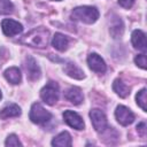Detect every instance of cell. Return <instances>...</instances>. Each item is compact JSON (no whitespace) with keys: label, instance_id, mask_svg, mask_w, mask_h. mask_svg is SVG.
<instances>
[{"label":"cell","instance_id":"cell-1","mask_svg":"<svg viewBox=\"0 0 147 147\" xmlns=\"http://www.w3.org/2000/svg\"><path fill=\"white\" fill-rule=\"evenodd\" d=\"M48 41H49V31L42 26L31 30L20 39L21 44H24L31 47H37V48L47 47Z\"/></svg>","mask_w":147,"mask_h":147},{"label":"cell","instance_id":"cell-2","mask_svg":"<svg viewBox=\"0 0 147 147\" xmlns=\"http://www.w3.org/2000/svg\"><path fill=\"white\" fill-rule=\"evenodd\" d=\"M99 10L93 6H79L72 9L71 18L86 24H92L99 18Z\"/></svg>","mask_w":147,"mask_h":147},{"label":"cell","instance_id":"cell-3","mask_svg":"<svg viewBox=\"0 0 147 147\" xmlns=\"http://www.w3.org/2000/svg\"><path fill=\"white\" fill-rule=\"evenodd\" d=\"M59 95H60V88H59V85L57 83L55 82H48L40 91V98L41 100L49 105V106H53L59 100Z\"/></svg>","mask_w":147,"mask_h":147},{"label":"cell","instance_id":"cell-4","mask_svg":"<svg viewBox=\"0 0 147 147\" xmlns=\"http://www.w3.org/2000/svg\"><path fill=\"white\" fill-rule=\"evenodd\" d=\"M29 117H30L31 122L34 124H44L52 118V114L48 110H46L40 103L34 102L31 106Z\"/></svg>","mask_w":147,"mask_h":147},{"label":"cell","instance_id":"cell-5","mask_svg":"<svg viewBox=\"0 0 147 147\" xmlns=\"http://www.w3.org/2000/svg\"><path fill=\"white\" fill-rule=\"evenodd\" d=\"M90 118H91L92 125H93V127L96 132H103L108 127L107 117H106V115L102 110L96 109V108L92 109L90 111Z\"/></svg>","mask_w":147,"mask_h":147},{"label":"cell","instance_id":"cell-6","mask_svg":"<svg viewBox=\"0 0 147 147\" xmlns=\"http://www.w3.org/2000/svg\"><path fill=\"white\" fill-rule=\"evenodd\" d=\"M115 117H116L117 122L123 126L130 125L134 121V114L125 106H117L116 107Z\"/></svg>","mask_w":147,"mask_h":147},{"label":"cell","instance_id":"cell-7","mask_svg":"<svg viewBox=\"0 0 147 147\" xmlns=\"http://www.w3.org/2000/svg\"><path fill=\"white\" fill-rule=\"evenodd\" d=\"M1 29H2V32L8 37H14L16 34H20L23 31L22 24L16 22V21H14V20H10V18L2 20Z\"/></svg>","mask_w":147,"mask_h":147},{"label":"cell","instance_id":"cell-8","mask_svg":"<svg viewBox=\"0 0 147 147\" xmlns=\"http://www.w3.org/2000/svg\"><path fill=\"white\" fill-rule=\"evenodd\" d=\"M87 64L91 70H93L94 72H98V74H103L107 70L106 62L96 53H91L87 56Z\"/></svg>","mask_w":147,"mask_h":147},{"label":"cell","instance_id":"cell-9","mask_svg":"<svg viewBox=\"0 0 147 147\" xmlns=\"http://www.w3.org/2000/svg\"><path fill=\"white\" fill-rule=\"evenodd\" d=\"M24 67H25V70H26V75H28L29 80L34 82V80H37V79L40 78V76H41L40 68H39V65L37 64L36 60L32 56H28L25 59Z\"/></svg>","mask_w":147,"mask_h":147},{"label":"cell","instance_id":"cell-10","mask_svg":"<svg viewBox=\"0 0 147 147\" xmlns=\"http://www.w3.org/2000/svg\"><path fill=\"white\" fill-rule=\"evenodd\" d=\"M63 119L69 126L76 129V130H83L85 126L83 118L77 113H75L72 110H65L63 113Z\"/></svg>","mask_w":147,"mask_h":147},{"label":"cell","instance_id":"cell-11","mask_svg":"<svg viewBox=\"0 0 147 147\" xmlns=\"http://www.w3.org/2000/svg\"><path fill=\"white\" fill-rule=\"evenodd\" d=\"M109 32L111 34V37L114 39H118L123 36L124 32V24L122 22V20L118 16H114L110 21V25H109Z\"/></svg>","mask_w":147,"mask_h":147},{"label":"cell","instance_id":"cell-12","mask_svg":"<svg viewBox=\"0 0 147 147\" xmlns=\"http://www.w3.org/2000/svg\"><path fill=\"white\" fill-rule=\"evenodd\" d=\"M64 98L74 105H80L84 100V95H83L82 90L79 87H76V86L68 88L64 93Z\"/></svg>","mask_w":147,"mask_h":147},{"label":"cell","instance_id":"cell-13","mask_svg":"<svg viewBox=\"0 0 147 147\" xmlns=\"http://www.w3.org/2000/svg\"><path fill=\"white\" fill-rule=\"evenodd\" d=\"M131 41L134 48L146 51V34L141 30H134L131 34Z\"/></svg>","mask_w":147,"mask_h":147},{"label":"cell","instance_id":"cell-14","mask_svg":"<svg viewBox=\"0 0 147 147\" xmlns=\"http://www.w3.org/2000/svg\"><path fill=\"white\" fill-rule=\"evenodd\" d=\"M69 41L70 40H69V38L67 36L57 32V33L54 34V37L52 39V45H53V47L55 49H57L60 52H64L69 46Z\"/></svg>","mask_w":147,"mask_h":147},{"label":"cell","instance_id":"cell-15","mask_svg":"<svg viewBox=\"0 0 147 147\" xmlns=\"http://www.w3.org/2000/svg\"><path fill=\"white\" fill-rule=\"evenodd\" d=\"M63 70H64V72H65L69 77L75 78V79H83V78L85 77L84 71H83L76 63H74V62H68V63L64 65Z\"/></svg>","mask_w":147,"mask_h":147},{"label":"cell","instance_id":"cell-16","mask_svg":"<svg viewBox=\"0 0 147 147\" xmlns=\"http://www.w3.org/2000/svg\"><path fill=\"white\" fill-rule=\"evenodd\" d=\"M3 76L10 83V84H20L21 83V79H22V74H21V70L16 67H10L8 69L5 70L3 72Z\"/></svg>","mask_w":147,"mask_h":147},{"label":"cell","instance_id":"cell-17","mask_svg":"<svg viewBox=\"0 0 147 147\" xmlns=\"http://www.w3.org/2000/svg\"><path fill=\"white\" fill-rule=\"evenodd\" d=\"M20 115H21V108L15 103H10L0 110V118L1 119H7L10 117H17Z\"/></svg>","mask_w":147,"mask_h":147},{"label":"cell","instance_id":"cell-18","mask_svg":"<svg viewBox=\"0 0 147 147\" xmlns=\"http://www.w3.org/2000/svg\"><path fill=\"white\" fill-rule=\"evenodd\" d=\"M71 144H72L71 136L67 131L59 133L52 140V146H56V147H69V146H71Z\"/></svg>","mask_w":147,"mask_h":147},{"label":"cell","instance_id":"cell-19","mask_svg":"<svg viewBox=\"0 0 147 147\" xmlns=\"http://www.w3.org/2000/svg\"><path fill=\"white\" fill-rule=\"evenodd\" d=\"M113 90H114V92L117 94V95H119L121 98H126L129 94H130V88H129V86H126L121 79H115L114 80V83H113Z\"/></svg>","mask_w":147,"mask_h":147},{"label":"cell","instance_id":"cell-20","mask_svg":"<svg viewBox=\"0 0 147 147\" xmlns=\"http://www.w3.org/2000/svg\"><path fill=\"white\" fill-rule=\"evenodd\" d=\"M146 88H141L137 95H136V100H137V105L144 110L147 111V98H146Z\"/></svg>","mask_w":147,"mask_h":147},{"label":"cell","instance_id":"cell-21","mask_svg":"<svg viewBox=\"0 0 147 147\" xmlns=\"http://www.w3.org/2000/svg\"><path fill=\"white\" fill-rule=\"evenodd\" d=\"M14 11V5L10 0H0V15H8Z\"/></svg>","mask_w":147,"mask_h":147},{"label":"cell","instance_id":"cell-22","mask_svg":"<svg viewBox=\"0 0 147 147\" xmlns=\"http://www.w3.org/2000/svg\"><path fill=\"white\" fill-rule=\"evenodd\" d=\"M5 145L6 146H22V142L20 141L16 134H9L5 141Z\"/></svg>","mask_w":147,"mask_h":147},{"label":"cell","instance_id":"cell-23","mask_svg":"<svg viewBox=\"0 0 147 147\" xmlns=\"http://www.w3.org/2000/svg\"><path fill=\"white\" fill-rule=\"evenodd\" d=\"M134 62L141 69H146V55L145 54H138L134 57Z\"/></svg>","mask_w":147,"mask_h":147},{"label":"cell","instance_id":"cell-24","mask_svg":"<svg viewBox=\"0 0 147 147\" xmlns=\"http://www.w3.org/2000/svg\"><path fill=\"white\" fill-rule=\"evenodd\" d=\"M137 131H138V133L140 134V137L145 139V137H146V131H147V129H146V123H145V122H140V123L137 125Z\"/></svg>","mask_w":147,"mask_h":147},{"label":"cell","instance_id":"cell-25","mask_svg":"<svg viewBox=\"0 0 147 147\" xmlns=\"http://www.w3.org/2000/svg\"><path fill=\"white\" fill-rule=\"evenodd\" d=\"M118 3H119V6H122L123 8L129 9V8H131V7L133 6L134 0H118Z\"/></svg>","mask_w":147,"mask_h":147},{"label":"cell","instance_id":"cell-26","mask_svg":"<svg viewBox=\"0 0 147 147\" xmlns=\"http://www.w3.org/2000/svg\"><path fill=\"white\" fill-rule=\"evenodd\" d=\"M1 98H2V93H1V91H0V100H1Z\"/></svg>","mask_w":147,"mask_h":147},{"label":"cell","instance_id":"cell-27","mask_svg":"<svg viewBox=\"0 0 147 147\" xmlns=\"http://www.w3.org/2000/svg\"><path fill=\"white\" fill-rule=\"evenodd\" d=\"M52 1H61V0H52Z\"/></svg>","mask_w":147,"mask_h":147}]
</instances>
